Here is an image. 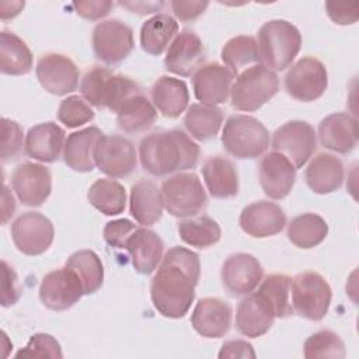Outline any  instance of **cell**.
I'll return each instance as SVG.
<instances>
[{
    "mask_svg": "<svg viewBox=\"0 0 359 359\" xmlns=\"http://www.w3.org/2000/svg\"><path fill=\"white\" fill-rule=\"evenodd\" d=\"M84 294L80 278L74 271L59 268L42 278L39 299L45 307L53 311H63L73 307Z\"/></svg>",
    "mask_w": 359,
    "mask_h": 359,
    "instance_id": "4fadbf2b",
    "label": "cell"
},
{
    "mask_svg": "<svg viewBox=\"0 0 359 359\" xmlns=\"http://www.w3.org/2000/svg\"><path fill=\"white\" fill-rule=\"evenodd\" d=\"M11 187L22 205L41 206L52 191L50 171L38 163L18 164L11 174Z\"/></svg>",
    "mask_w": 359,
    "mask_h": 359,
    "instance_id": "e0dca14e",
    "label": "cell"
},
{
    "mask_svg": "<svg viewBox=\"0 0 359 359\" xmlns=\"http://www.w3.org/2000/svg\"><path fill=\"white\" fill-rule=\"evenodd\" d=\"M303 355L307 359L313 358H345V344L341 337L330 330H321L310 335L303 345Z\"/></svg>",
    "mask_w": 359,
    "mask_h": 359,
    "instance_id": "b9f144b4",
    "label": "cell"
},
{
    "mask_svg": "<svg viewBox=\"0 0 359 359\" xmlns=\"http://www.w3.org/2000/svg\"><path fill=\"white\" fill-rule=\"evenodd\" d=\"M1 215H3V224H6L8 222V219L14 215L15 212V201L14 196L11 195V192L8 191V187L4 185L3 187V203H1Z\"/></svg>",
    "mask_w": 359,
    "mask_h": 359,
    "instance_id": "db71d44e",
    "label": "cell"
},
{
    "mask_svg": "<svg viewBox=\"0 0 359 359\" xmlns=\"http://www.w3.org/2000/svg\"><path fill=\"white\" fill-rule=\"evenodd\" d=\"M290 283L292 279L283 273L268 275L258 287V292L271 304L275 317L286 318L293 314L290 302Z\"/></svg>",
    "mask_w": 359,
    "mask_h": 359,
    "instance_id": "60d3db41",
    "label": "cell"
},
{
    "mask_svg": "<svg viewBox=\"0 0 359 359\" xmlns=\"http://www.w3.org/2000/svg\"><path fill=\"white\" fill-rule=\"evenodd\" d=\"M3 265V282H1V304L4 307L13 306L21 296V289L18 286V278L13 266H10L6 261Z\"/></svg>",
    "mask_w": 359,
    "mask_h": 359,
    "instance_id": "c3c4849f",
    "label": "cell"
},
{
    "mask_svg": "<svg viewBox=\"0 0 359 359\" xmlns=\"http://www.w3.org/2000/svg\"><path fill=\"white\" fill-rule=\"evenodd\" d=\"M201 275L196 252L185 247L170 248L150 285L154 309L167 318H182L195 299V287Z\"/></svg>",
    "mask_w": 359,
    "mask_h": 359,
    "instance_id": "6da1fadb",
    "label": "cell"
},
{
    "mask_svg": "<svg viewBox=\"0 0 359 359\" xmlns=\"http://www.w3.org/2000/svg\"><path fill=\"white\" fill-rule=\"evenodd\" d=\"M93 50L105 65H118L125 60L135 46L132 28L121 20H107L95 25L91 36Z\"/></svg>",
    "mask_w": 359,
    "mask_h": 359,
    "instance_id": "30bf717a",
    "label": "cell"
},
{
    "mask_svg": "<svg viewBox=\"0 0 359 359\" xmlns=\"http://www.w3.org/2000/svg\"><path fill=\"white\" fill-rule=\"evenodd\" d=\"M94 160L98 170L111 178L128 177L137 164L133 143L119 135H104L95 149Z\"/></svg>",
    "mask_w": 359,
    "mask_h": 359,
    "instance_id": "5bb4252c",
    "label": "cell"
},
{
    "mask_svg": "<svg viewBox=\"0 0 359 359\" xmlns=\"http://www.w3.org/2000/svg\"><path fill=\"white\" fill-rule=\"evenodd\" d=\"M156 119L157 109L142 91L126 100L116 112L118 128L129 135L146 132L153 126Z\"/></svg>",
    "mask_w": 359,
    "mask_h": 359,
    "instance_id": "1f68e13d",
    "label": "cell"
},
{
    "mask_svg": "<svg viewBox=\"0 0 359 359\" xmlns=\"http://www.w3.org/2000/svg\"><path fill=\"white\" fill-rule=\"evenodd\" d=\"M41 86L53 95H66L79 86V69L76 63L62 53L42 55L35 67Z\"/></svg>",
    "mask_w": 359,
    "mask_h": 359,
    "instance_id": "2e32d148",
    "label": "cell"
},
{
    "mask_svg": "<svg viewBox=\"0 0 359 359\" xmlns=\"http://www.w3.org/2000/svg\"><path fill=\"white\" fill-rule=\"evenodd\" d=\"M55 229L52 222L39 212H24L11 224V238L17 250L34 257L43 254L52 244Z\"/></svg>",
    "mask_w": 359,
    "mask_h": 359,
    "instance_id": "7c38bea8",
    "label": "cell"
},
{
    "mask_svg": "<svg viewBox=\"0 0 359 359\" xmlns=\"http://www.w3.org/2000/svg\"><path fill=\"white\" fill-rule=\"evenodd\" d=\"M275 318L266 299L258 290H252L237 306L236 328L244 337L258 338L269 331Z\"/></svg>",
    "mask_w": 359,
    "mask_h": 359,
    "instance_id": "7402d4cb",
    "label": "cell"
},
{
    "mask_svg": "<svg viewBox=\"0 0 359 359\" xmlns=\"http://www.w3.org/2000/svg\"><path fill=\"white\" fill-rule=\"evenodd\" d=\"M165 210L175 217H194L206 203V191L194 172H177L161 184Z\"/></svg>",
    "mask_w": 359,
    "mask_h": 359,
    "instance_id": "52a82bcc",
    "label": "cell"
},
{
    "mask_svg": "<svg viewBox=\"0 0 359 359\" xmlns=\"http://www.w3.org/2000/svg\"><path fill=\"white\" fill-rule=\"evenodd\" d=\"M137 229V226L130 222L129 219H116V220H111L105 224L104 227V240L107 241V244H109L111 247L115 248H123L125 241L128 240V237Z\"/></svg>",
    "mask_w": 359,
    "mask_h": 359,
    "instance_id": "bcb514c9",
    "label": "cell"
},
{
    "mask_svg": "<svg viewBox=\"0 0 359 359\" xmlns=\"http://www.w3.org/2000/svg\"><path fill=\"white\" fill-rule=\"evenodd\" d=\"M65 143V130L55 122H43L28 130L24 151L34 160L53 163L60 157Z\"/></svg>",
    "mask_w": 359,
    "mask_h": 359,
    "instance_id": "484cf974",
    "label": "cell"
},
{
    "mask_svg": "<svg viewBox=\"0 0 359 359\" xmlns=\"http://www.w3.org/2000/svg\"><path fill=\"white\" fill-rule=\"evenodd\" d=\"M102 136V130L97 126H88L70 133L63 149L65 164L77 172L93 171L95 167V149Z\"/></svg>",
    "mask_w": 359,
    "mask_h": 359,
    "instance_id": "4316f807",
    "label": "cell"
},
{
    "mask_svg": "<svg viewBox=\"0 0 359 359\" xmlns=\"http://www.w3.org/2000/svg\"><path fill=\"white\" fill-rule=\"evenodd\" d=\"M123 248L129 252L132 265L139 273L154 272L163 259L164 243L160 236L146 227H137L125 241Z\"/></svg>",
    "mask_w": 359,
    "mask_h": 359,
    "instance_id": "d4e9b609",
    "label": "cell"
},
{
    "mask_svg": "<svg viewBox=\"0 0 359 359\" xmlns=\"http://www.w3.org/2000/svg\"><path fill=\"white\" fill-rule=\"evenodd\" d=\"M304 178L313 192L331 194L339 189L344 182V164L334 154L320 153L309 163Z\"/></svg>",
    "mask_w": 359,
    "mask_h": 359,
    "instance_id": "f1b7e54d",
    "label": "cell"
},
{
    "mask_svg": "<svg viewBox=\"0 0 359 359\" xmlns=\"http://www.w3.org/2000/svg\"><path fill=\"white\" fill-rule=\"evenodd\" d=\"M223 123V111L216 105L192 104L185 116L184 125L196 140L206 142L219 133Z\"/></svg>",
    "mask_w": 359,
    "mask_h": 359,
    "instance_id": "e575fe53",
    "label": "cell"
},
{
    "mask_svg": "<svg viewBox=\"0 0 359 359\" xmlns=\"http://www.w3.org/2000/svg\"><path fill=\"white\" fill-rule=\"evenodd\" d=\"M199 153V146L181 129L153 132L139 144L142 168L153 177H165L194 168Z\"/></svg>",
    "mask_w": 359,
    "mask_h": 359,
    "instance_id": "7a4b0ae2",
    "label": "cell"
},
{
    "mask_svg": "<svg viewBox=\"0 0 359 359\" xmlns=\"http://www.w3.org/2000/svg\"><path fill=\"white\" fill-rule=\"evenodd\" d=\"M259 184L271 199L286 198L296 181V168L287 157L279 151L266 153L259 161Z\"/></svg>",
    "mask_w": 359,
    "mask_h": 359,
    "instance_id": "ffe728a7",
    "label": "cell"
},
{
    "mask_svg": "<svg viewBox=\"0 0 359 359\" xmlns=\"http://www.w3.org/2000/svg\"><path fill=\"white\" fill-rule=\"evenodd\" d=\"M62 348L59 342L45 332L34 334L27 346L15 353V358H62Z\"/></svg>",
    "mask_w": 359,
    "mask_h": 359,
    "instance_id": "ee69618b",
    "label": "cell"
},
{
    "mask_svg": "<svg viewBox=\"0 0 359 359\" xmlns=\"http://www.w3.org/2000/svg\"><path fill=\"white\" fill-rule=\"evenodd\" d=\"M119 4L122 7L129 8L132 13H137L140 15L158 11L164 6L163 1H121Z\"/></svg>",
    "mask_w": 359,
    "mask_h": 359,
    "instance_id": "f5cc1de1",
    "label": "cell"
},
{
    "mask_svg": "<svg viewBox=\"0 0 359 359\" xmlns=\"http://www.w3.org/2000/svg\"><path fill=\"white\" fill-rule=\"evenodd\" d=\"M57 119L67 128H79L94 119V111L81 97L70 95L60 102Z\"/></svg>",
    "mask_w": 359,
    "mask_h": 359,
    "instance_id": "7bdbcfd3",
    "label": "cell"
},
{
    "mask_svg": "<svg viewBox=\"0 0 359 359\" xmlns=\"http://www.w3.org/2000/svg\"><path fill=\"white\" fill-rule=\"evenodd\" d=\"M302 46V34L286 20H271L258 29V56L269 70L282 72L292 65Z\"/></svg>",
    "mask_w": 359,
    "mask_h": 359,
    "instance_id": "277c9868",
    "label": "cell"
},
{
    "mask_svg": "<svg viewBox=\"0 0 359 359\" xmlns=\"http://www.w3.org/2000/svg\"><path fill=\"white\" fill-rule=\"evenodd\" d=\"M332 299L330 283L317 272L306 271L296 275L290 283V302L299 316L320 321L325 317Z\"/></svg>",
    "mask_w": 359,
    "mask_h": 359,
    "instance_id": "ba28073f",
    "label": "cell"
},
{
    "mask_svg": "<svg viewBox=\"0 0 359 359\" xmlns=\"http://www.w3.org/2000/svg\"><path fill=\"white\" fill-rule=\"evenodd\" d=\"M328 86V73L323 62L313 56L299 59L285 76L287 94L303 102L320 98Z\"/></svg>",
    "mask_w": 359,
    "mask_h": 359,
    "instance_id": "8fae6325",
    "label": "cell"
},
{
    "mask_svg": "<svg viewBox=\"0 0 359 359\" xmlns=\"http://www.w3.org/2000/svg\"><path fill=\"white\" fill-rule=\"evenodd\" d=\"M234 74L216 62L202 65L192 76L194 94L201 104L219 105L229 100Z\"/></svg>",
    "mask_w": 359,
    "mask_h": 359,
    "instance_id": "d6986e66",
    "label": "cell"
},
{
    "mask_svg": "<svg viewBox=\"0 0 359 359\" xmlns=\"http://www.w3.org/2000/svg\"><path fill=\"white\" fill-rule=\"evenodd\" d=\"M325 10L328 17L338 25H351L358 21L359 17V3H325Z\"/></svg>",
    "mask_w": 359,
    "mask_h": 359,
    "instance_id": "7dc6e473",
    "label": "cell"
},
{
    "mask_svg": "<svg viewBox=\"0 0 359 359\" xmlns=\"http://www.w3.org/2000/svg\"><path fill=\"white\" fill-rule=\"evenodd\" d=\"M24 132L18 122L8 118L1 119V161H10L22 151Z\"/></svg>",
    "mask_w": 359,
    "mask_h": 359,
    "instance_id": "f6af8a7d",
    "label": "cell"
},
{
    "mask_svg": "<svg viewBox=\"0 0 359 359\" xmlns=\"http://www.w3.org/2000/svg\"><path fill=\"white\" fill-rule=\"evenodd\" d=\"M328 236L327 222L317 213H303L287 224V238L299 248H313L321 244Z\"/></svg>",
    "mask_w": 359,
    "mask_h": 359,
    "instance_id": "d590c367",
    "label": "cell"
},
{
    "mask_svg": "<svg viewBox=\"0 0 359 359\" xmlns=\"http://www.w3.org/2000/svg\"><path fill=\"white\" fill-rule=\"evenodd\" d=\"M87 199L101 213L116 216L125 210L126 191L122 184L112 178H100L90 187Z\"/></svg>",
    "mask_w": 359,
    "mask_h": 359,
    "instance_id": "8d00e7d4",
    "label": "cell"
},
{
    "mask_svg": "<svg viewBox=\"0 0 359 359\" xmlns=\"http://www.w3.org/2000/svg\"><path fill=\"white\" fill-rule=\"evenodd\" d=\"M220 359L223 358H255L254 348L250 342L243 341V339H233V341H226L222 345V349L217 355Z\"/></svg>",
    "mask_w": 359,
    "mask_h": 359,
    "instance_id": "816d5d0a",
    "label": "cell"
},
{
    "mask_svg": "<svg viewBox=\"0 0 359 359\" xmlns=\"http://www.w3.org/2000/svg\"><path fill=\"white\" fill-rule=\"evenodd\" d=\"M172 13L181 21H192L198 18L209 6V1H192V0H174L171 1Z\"/></svg>",
    "mask_w": 359,
    "mask_h": 359,
    "instance_id": "f907efd6",
    "label": "cell"
},
{
    "mask_svg": "<svg viewBox=\"0 0 359 359\" xmlns=\"http://www.w3.org/2000/svg\"><path fill=\"white\" fill-rule=\"evenodd\" d=\"M151 102L163 116L178 118L188 107L189 93L184 80L161 76L154 81L150 90Z\"/></svg>",
    "mask_w": 359,
    "mask_h": 359,
    "instance_id": "f546056e",
    "label": "cell"
},
{
    "mask_svg": "<svg viewBox=\"0 0 359 359\" xmlns=\"http://www.w3.org/2000/svg\"><path fill=\"white\" fill-rule=\"evenodd\" d=\"M178 32V22L168 14H156L140 28V46L153 56L161 55Z\"/></svg>",
    "mask_w": 359,
    "mask_h": 359,
    "instance_id": "836d02e7",
    "label": "cell"
},
{
    "mask_svg": "<svg viewBox=\"0 0 359 359\" xmlns=\"http://www.w3.org/2000/svg\"><path fill=\"white\" fill-rule=\"evenodd\" d=\"M238 223L243 231L248 236L265 238L283 230L286 224V215L275 202L257 201L241 210Z\"/></svg>",
    "mask_w": 359,
    "mask_h": 359,
    "instance_id": "44dd1931",
    "label": "cell"
},
{
    "mask_svg": "<svg viewBox=\"0 0 359 359\" xmlns=\"http://www.w3.org/2000/svg\"><path fill=\"white\" fill-rule=\"evenodd\" d=\"M321 144L339 154H346L358 144V121L348 112L325 116L318 125Z\"/></svg>",
    "mask_w": 359,
    "mask_h": 359,
    "instance_id": "cb8c5ba5",
    "label": "cell"
},
{
    "mask_svg": "<svg viewBox=\"0 0 359 359\" xmlns=\"http://www.w3.org/2000/svg\"><path fill=\"white\" fill-rule=\"evenodd\" d=\"M222 144L236 158H257L269 146V132L257 118L236 114L224 123Z\"/></svg>",
    "mask_w": 359,
    "mask_h": 359,
    "instance_id": "5b68a950",
    "label": "cell"
},
{
    "mask_svg": "<svg viewBox=\"0 0 359 359\" xmlns=\"http://www.w3.org/2000/svg\"><path fill=\"white\" fill-rule=\"evenodd\" d=\"M279 91V79L264 65H254L241 72L231 86V107L237 111L259 109Z\"/></svg>",
    "mask_w": 359,
    "mask_h": 359,
    "instance_id": "8992f818",
    "label": "cell"
},
{
    "mask_svg": "<svg viewBox=\"0 0 359 359\" xmlns=\"http://www.w3.org/2000/svg\"><path fill=\"white\" fill-rule=\"evenodd\" d=\"M178 234L181 240L196 248H208L216 244L222 237L220 226L209 216L188 217L178 223Z\"/></svg>",
    "mask_w": 359,
    "mask_h": 359,
    "instance_id": "ab89813d",
    "label": "cell"
},
{
    "mask_svg": "<svg viewBox=\"0 0 359 359\" xmlns=\"http://www.w3.org/2000/svg\"><path fill=\"white\" fill-rule=\"evenodd\" d=\"M220 56L224 66L234 76H238L245 69L259 63L257 41L250 35H237L229 39L222 48Z\"/></svg>",
    "mask_w": 359,
    "mask_h": 359,
    "instance_id": "74e56055",
    "label": "cell"
},
{
    "mask_svg": "<svg viewBox=\"0 0 359 359\" xmlns=\"http://www.w3.org/2000/svg\"><path fill=\"white\" fill-rule=\"evenodd\" d=\"M205 48L201 38L195 31L185 28L170 43L164 66L174 74L188 77L202 66Z\"/></svg>",
    "mask_w": 359,
    "mask_h": 359,
    "instance_id": "ac0fdd59",
    "label": "cell"
},
{
    "mask_svg": "<svg viewBox=\"0 0 359 359\" xmlns=\"http://www.w3.org/2000/svg\"><path fill=\"white\" fill-rule=\"evenodd\" d=\"M164 201L161 189L150 180H140L130 188L129 210L142 226H151L163 216Z\"/></svg>",
    "mask_w": 359,
    "mask_h": 359,
    "instance_id": "83f0119b",
    "label": "cell"
},
{
    "mask_svg": "<svg viewBox=\"0 0 359 359\" xmlns=\"http://www.w3.org/2000/svg\"><path fill=\"white\" fill-rule=\"evenodd\" d=\"M264 269L258 258L248 252L231 254L222 265L220 278L229 294L237 297L251 293L262 280Z\"/></svg>",
    "mask_w": 359,
    "mask_h": 359,
    "instance_id": "9a60e30c",
    "label": "cell"
},
{
    "mask_svg": "<svg viewBox=\"0 0 359 359\" xmlns=\"http://www.w3.org/2000/svg\"><path fill=\"white\" fill-rule=\"evenodd\" d=\"M34 56L18 35L3 29L0 32V72L8 76L27 74L32 67Z\"/></svg>",
    "mask_w": 359,
    "mask_h": 359,
    "instance_id": "d6a6232c",
    "label": "cell"
},
{
    "mask_svg": "<svg viewBox=\"0 0 359 359\" xmlns=\"http://www.w3.org/2000/svg\"><path fill=\"white\" fill-rule=\"evenodd\" d=\"M191 324L203 338H220L230 330L231 307L219 297H203L192 311Z\"/></svg>",
    "mask_w": 359,
    "mask_h": 359,
    "instance_id": "603a6c76",
    "label": "cell"
},
{
    "mask_svg": "<svg viewBox=\"0 0 359 359\" xmlns=\"http://www.w3.org/2000/svg\"><path fill=\"white\" fill-rule=\"evenodd\" d=\"M272 149L290 160L294 168H302L317 149L314 128L304 121H289L279 126L271 140Z\"/></svg>",
    "mask_w": 359,
    "mask_h": 359,
    "instance_id": "9c48e42d",
    "label": "cell"
},
{
    "mask_svg": "<svg viewBox=\"0 0 359 359\" xmlns=\"http://www.w3.org/2000/svg\"><path fill=\"white\" fill-rule=\"evenodd\" d=\"M202 177L209 194L216 199L233 198L238 194V172L226 157H209L202 165Z\"/></svg>",
    "mask_w": 359,
    "mask_h": 359,
    "instance_id": "4dcf8cb0",
    "label": "cell"
},
{
    "mask_svg": "<svg viewBox=\"0 0 359 359\" xmlns=\"http://www.w3.org/2000/svg\"><path fill=\"white\" fill-rule=\"evenodd\" d=\"M79 90L90 105L98 109L107 108L115 114L126 100L142 91L132 79L114 74L101 66H94L83 76Z\"/></svg>",
    "mask_w": 359,
    "mask_h": 359,
    "instance_id": "3957f363",
    "label": "cell"
},
{
    "mask_svg": "<svg viewBox=\"0 0 359 359\" xmlns=\"http://www.w3.org/2000/svg\"><path fill=\"white\" fill-rule=\"evenodd\" d=\"M66 266L74 271L80 278L84 294H93L102 286L104 265L93 250H79L73 252L67 258Z\"/></svg>",
    "mask_w": 359,
    "mask_h": 359,
    "instance_id": "f35d334b",
    "label": "cell"
},
{
    "mask_svg": "<svg viewBox=\"0 0 359 359\" xmlns=\"http://www.w3.org/2000/svg\"><path fill=\"white\" fill-rule=\"evenodd\" d=\"M24 8V1H1L0 3V13H1V18L7 20V18H14L15 15L20 14V11Z\"/></svg>",
    "mask_w": 359,
    "mask_h": 359,
    "instance_id": "11a10c76",
    "label": "cell"
},
{
    "mask_svg": "<svg viewBox=\"0 0 359 359\" xmlns=\"http://www.w3.org/2000/svg\"><path fill=\"white\" fill-rule=\"evenodd\" d=\"M73 7L76 13L86 20H100L105 17L114 7L112 1L97 0V1H74Z\"/></svg>",
    "mask_w": 359,
    "mask_h": 359,
    "instance_id": "681fc988",
    "label": "cell"
}]
</instances>
